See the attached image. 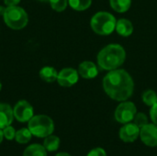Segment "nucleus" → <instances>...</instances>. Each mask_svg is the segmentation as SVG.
Segmentation results:
<instances>
[{
    "mask_svg": "<svg viewBox=\"0 0 157 156\" xmlns=\"http://www.w3.org/2000/svg\"><path fill=\"white\" fill-rule=\"evenodd\" d=\"M103 89L113 100L126 101L133 94L134 82L131 74L123 69L109 71L103 78Z\"/></svg>",
    "mask_w": 157,
    "mask_h": 156,
    "instance_id": "obj_1",
    "label": "nucleus"
},
{
    "mask_svg": "<svg viewBox=\"0 0 157 156\" xmlns=\"http://www.w3.org/2000/svg\"><path fill=\"white\" fill-rule=\"evenodd\" d=\"M40 77L46 83H53L57 81L58 72L52 66H44L40 70Z\"/></svg>",
    "mask_w": 157,
    "mask_h": 156,
    "instance_id": "obj_14",
    "label": "nucleus"
},
{
    "mask_svg": "<svg viewBox=\"0 0 157 156\" xmlns=\"http://www.w3.org/2000/svg\"><path fill=\"white\" fill-rule=\"evenodd\" d=\"M137 113L136 106L131 101H122L116 108L114 117L115 120L121 124L132 122L135 114Z\"/></svg>",
    "mask_w": 157,
    "mask_h": 156,
    "instance_id": "obj_6",
    "label": "nucleus"
},
{
    "mask_svg": "<svg viewBox=\"0 0 157 156\" xmlns=\"http://www.w3.org/2000/svg\"><path fill=\"white\" fill-rule=\"evenodd\" d=\"M150 118H151L153 123H155V125H157V103L151 107V109H150Z\"/></svg>",
    "mask_w": 157,
    "mask_h": 156,
    "instance_id": "obj_25",
    "label": "nucleus"
},
{
    "mask_svg": "<svg viewBox=\"0 0 157 156\" xmlns=\"http://www.w3.org/2000/svg\"><path fill=\"white\" fill-rule=\"evenodd\" d=\"M14 112L13 108L6 103H0V129L3 130L10 126L13 122Z\"/></svg>",
    "mask_w": 157,
    "mask_h": 156,
    "instance_id": "obj_12",
    "label": "nucleus"
},
{
    "mask_svg": "<svg viewBox=\"0 0 157 156\" xmlns=\"http://www.w3.org/2000/svg\"><path fill=\"white\" fill-rule=\"evenodd\" d=\"M15 119L19 122H28L33 117V108L26 100H19L13 109Z\"/></svg>",
    "mask_w": 157,
    "mask_h": 156,
    "instance_id": "obj_7",
    "label": "nucleus"
},
{
    "mask_svg": "<svg viewBox=\"0 0 157 156\" xmlns=\"http://www.w3.org/2000/svg\"><path fill=\"white\" fill-rule=\"evenodd\" d=\"M31 136H32V134H31L30 131L29 129L23 128V129H20L17 131H16L15 140L20 144H25L30 141Z\"/></svg>",
    "mask_w": 157,
    "mask_h": 156,
    "instance_id": "obj_18",
    "label": "nucleus"
},
{
    "mask_svg": "<svg viewBox=\"0 0 157 156\" xmlns=\"http://www.w3.org/2000/svg\"><path fill=\"white\" fill-rule=\"evenodd\" d=\"M142 99L144 101V103L148 106V107H152L155 104L157 103V94L155 91L148 89L145 90L142 96Z\"/></svg>",
    "mask_w": 157,
    "mask_h": 156,
    "instance_id": "obj_20",
    "label": "nucleus"
},
{
    "mask_svg": "<svg viewBox=\"0 0 157 156\" xmlns=\"http://www.w3.org/2000/svg\"><path fill=\"white\" fill-rule=\"evenodd\" d=\"M55 156H71L69 154H67V153H59V154H57Z\"/></svg>",
    "mask_w": 157,
    "mask_h": 156,
    "instance_id": "obj_27",
    "label": "nucleus"
},
{
    "mask_svg": "<svg viewBox=\"0 0 157 156\" xmlns=\"http://www.w3.org/2000/svg\"><path fill=\"white\" fill-rule=\"evenodd\" d=\"M49 2L52 8L57 12H62L65 10L68 5V0H49Z\"/></svg>",
    "mask_w": 157,
    "mask_h": 156,
    "instance_id": "obj_21",
    "label": "nucleus"
},
{
    "mask_svg": "<svg viewBox=\"0 0 157 156\" xmlns=\"http://www.w3.org/2000/svg\"><path fill=\"white\" fill-rule=\"evenodd\" d=\"M28 129L38 138H46L54 131L53 120L46 115H36L29 120Z\"/></svg>",
    "mask_w": 157,
    "mask_h": 156,
    "instance_id": "obj_5",
    "label": "nucleus"
},
{
    "mask_svg": "<svg viewBox=\"0 0 157 156\" xmlns=\"http://www.w3.org/2000/svg\"><path fill=\"white\" fill-rule=\"evenodd\" d=\"M116 22L117 20L112 14L106 11H100L92 17L90 26L95 33L105 36L111 34L115 30Z\"/></svg>",
    "mask_w": 157,
    "mask_h": 156,
    "instance_id": "obj_3",
    "label": "nucleus"
},
{
    "mask_svg": "<svg viewBox=\"0 0 157 156\" xmlns=\"http://www.w3.org/2000/svg\"><path fill=\"white\" fill-rule=\"evenodd\" d=\"M126 59V51L120 44H109L98 54L97 61L98 66L106 71L118 69L123 64Z\"/></svg>",
    "mask_w": 157,
    "mask_h": 156,
    "instance_id": "obj_2",
    "label": "nucleus"
},
{
    "mask_svg": "<svg viewBox=\"0 0 157 156\" xmlns=\"http://www.w3.org/2000/svg\"><path fill=\"white\" fill-rule=\"evenodd\" d=\"M6 7H5V6H0V15L3 16V14H4L5 10H6Z\"/></svg>",
    "mask_w": 157,
    "mask_h": 156,
    "instance_id": "obj_29",
    "label": "nucleus"
},
{
    "mask_svg": "<svg viewBox=\"0 0 157 156\" xmlns=\"http://www.w3.org/2000/svg\"><path fill=\"white\" fill-rule=\"evenodd\" d=\"M110 6L118 13L127 12L132 5V0H109Z\"/></svg>",
    "mask_w": 157,
    "mask_h": 156,
    "instance_id": "obj_16",
    "label": "nucleus"
},
{
    "mask_svg": "<svg viewBox=\"0 0 157 156\" xmlns=\"http://www.w3.org/2000/svg\"><path fill=\"white\" fill-rule=\"evenodd\" d=\"M1 89H2V84H1V82H0V91H1Z\"/></svg>",
    "mask_w": 157,
    "mask_h": 156,
    "instance_id": "obj_31",
    "label": "nucleus"
},
{
    "mask_svg": "<svg viewBox=\"0 0 157 156\" xmlns=\"http://www.w3.org/2000/svg\"><path fill=\"white\" fill-rule=\"evenodd\" d=\"M119 137L124 143H133L140 137V128L132 121L123 124L119 131Z\"/></svg>",
    "mask_w": 157,
    "mask_h": 156,
    "instance_id": "obj_10",
    "label": "nucleus"
},
{
    "mask_svg": "<svg viewBox=\"0 0 157 156\" xmlns=\"http://www.w3.org/2000/svg\"><path fill=\"white\" fill-rule=\"evenodd\" d=\"M86 156H108L106 151L101 148V147H98V148H94L92 149Z\"/></svg>",
    "mask_w": 157,
    "mask_h": 156,
    "instance_id": "obj_24",
    "label": "nucleus"
},
{
    "mask_svg": "<svg viewBox=\"0 0 157 156\" xmlns=\"http://www.w3.org/2000/svg\"><path fill=\"white\" fill-rule=\"evenodd\" d=\"M3 139H4V133H3V131L0 129V143H2Z\"/></svg>",
    "mask_w": 157,
    "mask_h": 156,
    "instance_id": "obj_28",
    "label": "nucleus"
},
{
    "mask_svg": "<svg viewBox=\"0 0 157 156\" xmlns=\"http://www.w3.org/2000/svg\"><path fill=\"white\" fill-rule=\"evenodd\" d=\"M116 31L122 37H129L133 32V25L127 18H121L116 22Z\"/></svg>",
    "mask_w": 157,
    "mask_h": 156,
    "instance_id": "obj_13",
    "label": "nucleus"
},
{
    "mask_svg": "<svg viewBox=\"0 0 157 156\" xmlns=\"http://www.w3.org/2000/svg\"><path fill=\"white\" fill-rule=\"evenodd\" d=\"M38 1H40V2H47L49 0H38Z\"/></svg>",
    "mask_w": 157,
    "mask_h": 156,
    "instance_id": "obj_30",
    "label": "nucleus"
},
{
    "mask_svg": "<svg viewBox=\"0 0 157 156\" xmlns=\"http://www.w3.org/2000/svg\"><path fill=\"white\" fill-rule=\"evenodd\" d=\"M140 139L148 147H157V125L148 123L140 129Z\"/></svg>",
    "mask_w": 157,
    "mask_h": 156,
    "instance_id": "obj_8",
    "label": "nucleus"
},
{
    "mask_svg": "<svg viewBox=\"0 0 157 156\" xmlns=\"http://www.w3.org/2000/svg\"><path fill=\"white\" fill-rule=\"evenodd\" d=\"M3 133H4V138H6L8 141L14 140L16 136V131L12 126H7L5 129H3Z\"/></svg>",
    "mask_w": 157,
    "mask_h": 156,
    "instance_id": "obj_23",
    "label": "nucleus"
},
{
    "mask_svg": "<svg viewBox=\"0 0 157 156\" xmlns=\"http://www.w3.org/2000/svg\"><path fill=\"white\" fill-rule=\"evenodd\" d=\"M23 156H47V150L43 145L34 143L25 149Z\"/></svg>",
    "mask_w": 157,
    "mask_h": 156,
    "instance_id": "obj_15",
    "label": "nucleus"
},
{
    "mask_svg": "<svg viewBox=\"0 0 157 156\" xmlns=\"http://www.w3.org/2000/svg\"><path fill=\"white\" fill-rule=\"evenodd\" d=\"M77 71L79 75L85 79H93L98 74V66L90 61H85L81 63L78 66Z\"/></svg>",
    "mask_w": 157,
    "mask_h": 156,
    "instance_id": "obj_11",
    "label": "nucleus"
},
{
    "mask_svg": "<svg viewBox=\"0 0 157 156\" xmlns=\"http://www.w3.org/2000/svg\"><path fill=\"white\" fill-rule=\"evenodd\" d=\"M43 146L47 150V152H55L60 147V139L55 135H49L45 138Z\"/></svg>",
    "mask_w": 157,
    "mask_h": 156,
    "instance_id": "obj_17",
    "label": "nucleus"
},
{
    "mask_svg": "<svg viewBox=\"0 0 157 156\" xmlns=\"http://www.w3.org/2000/svg\"><path fill=\"white\" fill-rule=\"evenodd\" d=\"M69 6L76 11H84L90 7L92 0H68Z\"/></svg>",
    "mask_w": 157,
    "mask_h": 156,
    "instance_id": "obj_19",
    "label": "nucleus"
},
{
    "mask_svg": "<svg viewBox=\"0 0 157 156\" xmlns=\"http://www.w3.org/2000/svg\"><path fill=\"white\" fill-rule=\"evenodd\" d=\"M3 18L7 27L16 30L25 28L29 22L27 12L17 6H6L3 14Z\"/></svg>",
    "mask_w": 157,
    "mask_h": 156,
    "instance_id": "obj_4",
    "label": "nucleus"
},
{
    "mask_svg": "<svg viewBox=\"0 0 157 156\" xmlns=\"http://www.w3.org/2000/svg\"><path fill=\"white\" fill-rule=\"evenodd\" d=\"M79 74L74 68H63L58 73L57 82L61 86L70 87L78 82Z\"/></svg>",
    "mask_w": 157,
    "mask_h": 156,
    "instance_id": "obj_9",
    "label": "nucleus"
},
{
    "mask_svg": "<svg viewBox=\"0 0 157 156\" xmlns=\"http://www.w3.org/2000/svg\"><path fill=\"white\" fill-rule=\"evenodd\" d=\"M21 0H4V3L6 6H17L19 4Z\"/></svg>",
    "mask_w": 157,
    "mask_h": 156,
    "instance_id": "obj_26",
    "label": "nucleus"
},
{
    "mask_svg": "<svg viewBox=\"0 0 157 156\" xmlns=\"http://www.w3.org/2000/svg\"><path fill=\"white\" fill-rule=\"evenodd\" d=\"M132 122L134 124H136L140 129L144 126H145L146 124H148V118L144 113L142 112H137L133 118Z\"/></svg>",
    "mask_w": 157,
    "mask_h": 156,
    "instance_id": "obj_22",
    "label": "nucleus"
}]
</instances>
